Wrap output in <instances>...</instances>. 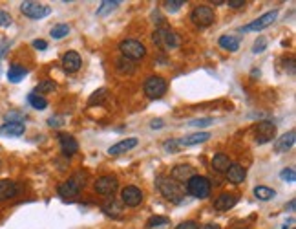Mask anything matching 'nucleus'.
Listing matches in <instances>:
<instances>
[{
	"mask_svg": "<svg viewBox=\"0 0 296 229\" xmlns=\"http://www.w3.org/2000/svg\"><path fill=\"white\" fill-rule=\"evenodd\" d=\"M254 196L258 198V200L267 202V200H271V198H274L276 193H274V189L265 187V185H260V187L254 189Z\"/></svg>",
	"mask_w": 296,
	"mask_h": 229,
	"instance_id": "a878e982",
	"label": "nucleus"
},
{
	"mask_svg": "<svg viewBox=\"0 0 296 229\" xmlns=\"http://www.w3.org/2000/svg\"><path fill=\"white\" fill-rule=\"evenodd\" d=\"M245 176H247V171H245V167H241L240 163H230L227 171V178L228 181H232V183H243L245 181Z\"/></svg>",
	"mask_w": 296,
	"mask_h": 229,
	"instance_id": "aec40b11",
	"label": "nucleus"
},
{
	"mask_svg": "<svg viewBox=\"0 0 296 229\" xmlns=\"http://www.w3.org/2000/svg\"><path fill=\"white\" fill-rule=\"evenodd\" d=\"M198 229H221L218 224H205V226H201V228H198Z\"/></svg>",
	"mask_w": 296,
	"mask_h": 229,
	"instance_id": "a18cd8bd",
	"label": "nucleus"
},
{
	"mask_svg": "<svg viewBox=\"0 0 296 229\" xmlns=\"http://www.w3.org/2000/svg\"><path fill=\"white\" fill-rule=\"evenodd\" d=\"M256 143H269V141H273L276 138V125L274 123H271V121H260L258 125H256Z\"/></svg>",
	"mask_w": 296,
	"mask_h": 229,
	"instance_id": "6e6552de",
	"label": "nucleus"
},
{
	"mask_svg": "<svg viewBox=\"0 0 296 229\" xmlns=\"http://www.w3.org/2000/svg\"><path fill=\"white\" fill-rule=\"evenodd\" d=\"M181 6H185V2H183V0H168V2H165V9L166 11H170V13L181 9Z\"/></svg>",
	"mask_w": 296,
	"mask_h": 229,
	"instance_id": "72a5a7b5",
	"label": "nucleus"
},
{
	"mask_svg": "<svg viewBox=\"0 0 296 229\" xmlns=\"http://www.w3.org/2000/svg\"><path fill=\"white\" fill-rule=\"evenodd\" d=\"M163 149H165L166 153H178L179 141H178V139H172V141H165V143H163Z\"/></svg>",
	"mask_w": 296,
	"mask_h": 229,
	"instance_id": "58836bf2",
	"label": "nucleus"
},
{
	"mask_svg": "<svg viewBox=\"0 0 296 229\" xmlns=\"http://www.w3.org/2000/svg\"><path fill=\"white\" fill-rule=\"evenodd\" d=\"M240 202V195L238 193H223L216 198L214 202V207L218 209V211H228V209H232Z\"/></svg>",
	"mask_w": 296,
	"mask_h": 229,
	"instance_id": "f8f14e48",
	"label": "nucleus"
},
{
	"mask_svg": "<svg viewBox=\"0 0 296 229\" xmlns=\"http://www.w3.org/2000/svg\"><path fill=\"white\" fill-rule=\"evenodd\" d=\"M21 11L29 19H35V21H41L44 17H48L51 13V7L46 6V4H41V2H31V0H26L21 4Z\"/></svg>",
	"mask_w": 296,
	"mask_h": 229,
	"instance_id": "0eeeda50",
	"label": "nucleus"
},
{
	"mask_svg": "<svg viewBox=\"0 0 296 229\" xmlns=\"http://www.w3.org/2000/svg\"><path fill=\"white\" fill-rule=\"evenodd\" d=\"M265 48H267V39H265V37H260V39L254 42V46H252V51H254V53H262Z\"/></svg>",
	"mask_w": 296,
	"mask_h": 229,
	"instance_id": "e433bc0d",
	"label": "nucleus"
},
{
	"mask_svg": "<svg viewBox=\"0 0 296 229\" xmlns=\"http://www.w3.org/2000/svg\"><path fill=\"white\" fill-rule=\"evenodd\" d=\"M104 99H106V88H101V90L93 92V96L90 98V104H93V103H103Z\"/></svg>",
	"mask_w": 296,
	"mask_h": 229,
	"instance_id": "c9c22d12",
	"label": "nucleus"
},
{
	"mask_svg": "<svg viewBox=\"0 0 296 229\" xmlns=\"http://www.w3.org/2000/svg\"><path fill=\"white\" fill-rule=\"evenodd\" d=\"M210 138L208 132H198V134H190V136H185V138L178 139L179 147H190V145H198V143H203Z\"/></svg>",
	"mask_w": 296,
	"mask_h": 229,
	"instance_id": "412c9836",
	"label": "nucleus"
},
{
	"mask_svg": "<svg viewBox=\"0 0 296 229\" xmlns=\"http://www.w3.org/2000/svg\"><path fill=\"white\" fill-rule=\"evenodd\" d=\"M194 176V167L190 165H176L170 173V178L174 181H188Z\"/></svg>",
	"mask_w": 296,
	"mask_h": 229,
	"instance_id": "6ab92c4d",
	"label": "nucleus"
},
{
	"mask_svg": "<svg viewBox=\"0 0 296 229\" xmlns=\"http://www.w3.org/2000/svg\"><path fill=\"white\" fill-rule=\"evenodd\" d=\"M104 211H106V215H114V216H119V213H121V207H119L117 204H114V202H112V204H106V205H104Z\"/></svg>",
	"mask_w": 296,
	"mask_h": 229,
	"instance_id": "4c0bfd02",
	"label": "nucleus"
},
{
	"mask_svg": "<svg viewBox=\"0 0 296 229\" xmlns=\"http://www.w3.org/2000/svg\"><path fill=\"white\" fill-rule=\"evenodd\" d=\"M158 187H159V191L163 193V196H165V198H168V200L181 202V198H183V191H181V187H179V183H178V181H174L172 178L159 176V178H158Z\"/></svg>",
	"mask_w": 296,
	"mask_h": 229,
	"instance_id": "7ed1b4c3",
	"label": "nucleus"
},
{
	"mask_svg": "<svg viewBox=\"0 0 296 229\" xmlns=\"http://www.w3.org/2000/svg\"><path fill=\"white\" fill-rule=\"evenodd\" d=\"M48 123H49V127H61L62 125L61 119H59V118H49Z\"/></svg>",
	"mask_w": 296,
	"mask_h": 229,
	"instance_id": "c03bdc74",
	"label": "nucleus"
},
{
	"mask_svg": "<svg viewBox=\"0 0 296 229\" xmlns=\"http://www.w3.org/2000/svg\"><path fill=\"white\" fill-rule=\"evenodd\" d=\"M295 205H296V200H295V198H293V200L289 202V205H287V209H289V211H295Z\"/></svg>",
	"mask_w": 296,
	"mask_h": 229,
	"instance_id": "de8ad7c7",
	"label": "nucleus"
},
{
	"mask_svg": "<svg viewBox=\"0 0 296 229\" xmlns=\"http://www.w3.org/2000/svg\"><path fill=\"white\" fill-rule=\"evenodd\" d=\"M68 33H69L68 24H57V26H53V28H51V31H49V35H51L53 39H57V41H59V39H64Z\"/></svg>",
	"mask_w": 296,
	"mask_h": 229,
	"instance_id": "c85d7f7f",
	"label": "nucleus"
},
{
	"mask_svg": "<svg viewBox=\"0 0 296 229\" xmlns=\"http://www.w3.org/2000/svg\"><path fill=\"white\" fill-rule=\"evenodd\" d=\"M81 64H83V59H81V55H79L77 51H68V53H64V57H62V66H64V70H66L68 74L79 72Z\"/></svg>",
	"mask_w": 296,
	"mask_h": 229,
	"instance_id": "ddd939ff",
	"label": "nucleus"
},
{
	"mask_svg": "<svg viewBox=\"0 0 296 229\" xmlns=\"http://www.w3.org/2000/svg\"><path fill=\"white\" fill-rule=\"evenodd\" d=\"M117 6H119L117 0H114V2H112V0H104L103 4H101V7L97 9V15H106L108 11H114Z\"/></svg>",
	"mask_w": 296,
	"mask_h": 229,
	"instance_id": "c756f323",
	"label": "nucleus"
},
{
	"mask_svg": "<svg viewBox=\"0 0 296 229\" xmlns=\"http://www.w3.org/2000/svg\"><path fill=\"white\" fill-rule=\"evenodd\" d=\"M81 185H84V183L75 181L71 178V180L64 181V183L59 185V195H61L62 198H75V196H79V193H81Z\"/></svg>",
	"mask_w": 296,
	"mask_h": 229,
	"instance_id": "4468645a",
	"label": "nucleus"
},
{
	"mask_svg": "<svg viewBox=\"0 0 296 229\" xmlns=\"http://www.w3.org/2000/svg\"><path fill=\"white\" fill-rule=\"evenodd\" d=\"M220 46L223 50H228V51H238L240 50V41L236 39L234 35H221Z\"/></svg>",
	"mask_w": 296,
	"mask_h": 229,
	"instance_id": "393cba45",
	"label": "nucleus"
},
{
	"mask_svg": "<svg viewBox=\"0 0 296 229\" xmlns=\"http://www.w3.org/2000/svg\"><path fill=\"white\" fill-rule=\"evenodd\" d=\"M228 167H230V160H228L227 154L218 153L212 158V169L216 171V173H227Z\"/></svg>",
	"mask_w": 296,
	"mask_h": 229,
	"instance_id": "5701e85b",
	"label": "nucleus"
},
{
	"mask_svg": "<svg viewBox=\"0 0 296 229\" xmlns=\"http://www.w3.org/2000/svg\"><path fill=\"white\" fill-rule=\"evenodd\" d=\"M152 39H154V42L158 44L159 48H165V50H174L179 46V39L178 35L174 33L170 28H159L154 31V35H152Z\"/></svg>",
	"mask_w": 296,
	"mask_h": 229,
	"instance_id": "20e7f679",
	"label": "nucleus"
},
{
	"mask_svg": "<svg viewBox=\"0 0 296 229\" xmlns=\"http://www.w3.org/2000/svg\"><path fill=\"white\" fill-rule=\"evenodd\" d=\"M13 24V19H11V15L4 11V9H0V28H9Z\"/></svg>",
	"mask_w": 296,
	"mask_h": 229,
	"instance_id": "f704fd0d",
	"label": "nucleus"
},
{
	"mask_svg": "<svg viewBox=\"0 0 296 229\" xmlns=\"http://www.w3.org/2000/svg\"><path fill=\"white\" fill-rule=\"evenodd\" d=\"M176 229H198V224L194 222V220H186V222L179 224Z\"/></svg>",
	"mask_w": 296,
	"mask_h": 229,
	"instance_id": "a19ab883",
	"label": "nucleus"
},
{
	"mask_svg": "<svg viewBox=\"0 0 296 229\" xmlns=\"http://www.w3.org/2000/svg\"><path fill=\"white\" fill-rule=\"evenodd\" d=\"M137 138H126V139H121L119 143H115V145H112L110 149H108V154L110 156H119V154H124L128 153L130 149H134V147H137Z\"/></svg>",
	"mask_w": 296,
	"mask_h": 229,
	"instance_id": "dca6fc26",
	"label": "nucleus"
},
{
	"mask_svg": "<svg viewBox=\"0 0 296 229\" xmlns=\"http://www.w3.org/2000/svg\"><path fill=\"white\" fill-rule=\"evenodd\" d=\"M26 76H28V70L24 68L22 64L15 63L9 66V70H7V79H9L11 83H19V81H22Z\"/></svg>",
	"mask_w": 296,
	"mask_h": 229,
	"instance_id": "4be33fe9",
	"label": "nucleus"
},
{
	"mask_svg": "<svg viewBox=\"0 0 296 229\" xmlns=\"http://www.w3.org/2000/svg\"><path fill=\"white\" fill-rule=\"evenodd\" d=\"M159 127H163V121L161 119H154L152 121V128H159Z\"/></svg>",
	"mask_w": 296,
	"mask_h": 229,
	"instance_id": "49530a36",
	"label": "nucleus"
},
{
	"mask_svg": "<svg viewBox=\"0 0 296 229\" xmlns=\"http://www.w3.org/2000/svg\"><path fill=\"white\" fill-rule=\"evenodd\" d=\"M28 101L33 108H37V110H44V108L48 106V101L42 98V96H39V94H35V92H31L28 96Z\"/></svg>",
	"mask_w": 296,
	"mask_h": 229,
	"instance_id": "bb28decb",
	"label": "nucleus"
},
{
	"mask_svg": "<svg viewBox=\"0 0 296 229\" xmlns=\"http://www.w3.org/2000/svg\"><path fill=\"white\" fill-rule=\"evenodd\" d=\"M214 121L210 118H203V119H194L190 125L192 127H208V125H212Z\"/></svg>",
	"mask_w": 296,
	"mask_h": 229,
	"instance_id": "ea45409f",
	"label": "nucleus"
},
{
	"mask_svg": "<svg viewBox=\"0 0 296 229\" xmlns=\"http://www.w3.org/2000/svg\"><path fill=\"white\" fill-rule=\"evenodd\" d=\"M117 68L119 72H123V74H134V66H132V61H128V59H121V61H117Z\"/></svg>",
	"mask_w": 296,
	"mask_h": 229,
	"instance_id": "473e14b6",
	"label": "nucleus"
},
{
	"mask_svg": "<svg viewBox=\"0 0 296 229\" xmlns=\"http://www.w3.org/2000/svg\"><path fill=\"white\" fill-rule=\"evenodd\" d=\"M276 17H278V9H273V11L262 15V17H258L256 21H252L250 24H247V26H243L241 31H245V33H247V31H260V29L271 26V24L276 21Z\"/></svg>",
	"mask_w": 296,
	"mask_h": 229,
	"instance_id": "1a4fd4ad",
	"label": "nucleus"
},
{
	"mask_svg": "<svg viewBox=\"0 0 296 229\" xmlns=\"http://www.w3.org/2000/svg\"><path fill=\"white\" fill-rule=\"evenodd\" d=\"M190 21L200 28H207V26L214 24L216 15H214V9L210 6H196L190 13Z\"/></svg>",
	"mask_w": 296,
	"mask_h": 229,
	"instance_id": "39448f33",
	"label": "nucleus"
},
{
	"mask_svg": "<svg viewBox=\"0 0 296 229\" xmlns=\"http://www.w3.org/2000/svg\"><path fill=\"white\" fill-rule=\"evenodd\" d=\"M19 195V185L11 180H0V202L11 200Z\"/></svg>",
	"mask_w": 296,
	"mask_h": 229,
	"instance_id": "f3484780",
	"label": "nucleus"
},
{
	"mask_svg": "<svg viewBox=\"0 0 296 229\" xmlns=\"http://www.w3.org/2000/svg\"><path fill=\"white\" fill-rule=\"evenodd\" d=\"M295 139H296V132H295V130H289L287 134H283L282 138H276V141H274V151H276L278 154L287 153L291 147L295 145Z\"/></svg>",
	"mask_w": 296,
	"mask_h": 229,
	"instance_id": "2eb2a0df",
	"label": "nucleus"
},
{
	"mask_svg": "<svg viewBox=\"0 0 296 229\" xmlns=\"http://www.w3.org/2000/svg\"><path fill=\"white\" fill-rule=\"evenodd\" d=\"M186 191L194 196V198H207L210 195V181L205 176L194 174L190 180L186 181Z\"/></svg>",
	"mask_w": 296,
	"mask_h": 229,
	"instance_id": "f257e3e1",
	"label": "nucleus"
},
{
	"mask_svg": "<svg viewBox=\"0 0 296 229\" xmlns=\"http://www.w3.org/2000/svg\"><path fill=\"white\" fill-rule=\"evenodd\" d=\"M119 50H121L124 59H128V61H136V59H141V57L146 55L145 44L136 41V39H126V41H123L119 44Z\"/></svg>",
	"mask_w": 296,
	"mask_h": 229,
	"instance_id": "f03ea898",
	"label": "nucleus"
},
{
	"mask_svg": "<svg viewBox=\"0 0 296 229\" xmlns=\"http://www.w3.org/2000/svg\"><path fill=\"white\" fill-rule=\"evenodd\" d=\"M280 178H282L283 181H289V183H293V181L296 180V171L293 169V167H287V169H283L282 173H280Z\"/></svg>",
	"mask_w": 296,
	"mask_h": 229,
	"instance_id": "2f4dec72",
	"label": "nucleus"
},
{
	"mask_svg": "<svg viewBox=\"0 0 296 229\" xmlns=\"http://www.w3.org/2000/svg\"><path fill=\"white\" fill-rule=\"evenodd\" d=\"M166 88H168V86H166V81L161 76H152L145 81V94H146V98H150V99L163 98L166 94Z\"/></svg>",
	"mask_w": 296,
	"mask_h": 229,
	"instance_id": "423d86ee",
	"label": "nucleus"
},
{
	"mask_svg": "<svg viewBox=\"0 0 296 229\" xmlns=\"http://www.w3.org/2000/svg\"><path fill=\"white\" fill-rule=\"evenodd\" d=\"M33 48L35 50H46L48 48V42L42 41V39H37V41H33Z\"/></svg>",
	"mask_w": 296,
	"mask_h": 229,
	"instance_id": "79ce46f5",
	"label": "nucleus"
},
{
	"mask_svg": "<svg viewBox=\"0 0 296 229\" xmlns=\"http://www.w3.org/2000/svg\"><path fill=\"white\" fill-rule=\"evenodd\" d=\"M55 88H57L55 81H51V79H44V81H41V83H39L37 90H35V94H39V96H42V94H51Z\"/></svg>",
	"mask_w": 296,
	"mask_h": 229,
	"instance_id": "cd10ccee",
	"label": "nucleus"
},
{
	"mask_svg": "<svg viewBox=\"0 0 296 229\" xmlns=\"http://www.w3.org/2000/svg\"><path fill=\"white\" fill-rule=\"evenodd\" d=\"M121 198H123L124 205H128V207H137L139 204L143 202V191L139 187H136V185H128V187L123 189Z\"/></svg>",
	"mask_w": 296,
	"mask_h": 229,
	"instance_id": "9d476101",
	"label": "nucleus"
},
{
	"mask_svg": "<svg viewBox=\"0 0 296 229\" xmlns=\"http://www.w3.org/2000/svg\"><path fill=\"white\" fill-rule=\"evenodd\" d=\"M26 130L24 123H4L0 127V134H6V136H22Z\"/></svg>",
	"mask_w": 296,
	"mask_h": 229,
	"instance_id": "b1692460",
	"label": "nucleus"
},
{
	"mask_svg": "<svg viewBox=\"0 0 296 229\" xmlns=\"http://www.w3.org/2000/svg\"><path fill=\"white\" fill-rule=\"evenodd\" d=\"M115 189H117V180L114 176H101L95 181V191L99 195L110 196L115 193Z\"/></svg>",
	"mask_w": 296,
	"mask_h": 229,
	"instance_id": "9b49d317",
	"label": "nucleus"
},
{
	"mask_svg": "<svg viewBox=\"0 0 296 229\" xmlns=\"http://www.w3.org/2000/svg\"><path fill=\"white\" fill-rule=\"evenodd\" d=\"M227 6H230V7H234V9H238V7L245 6V0H228Z\"/></svg>",
	"mask_w": 296,
	"mask_h": 229,
	"instance_id": "37998d69",
	"label": "nucleus"
},
{
	"mask_svg": "<svg viewBox=\"0 0 296 229\" xmlns=\"http://www.w3.org/2000/svg\"><path fill=\"white\" fill-rule=\"evenodd\" d=\"M59 141H61V149L66 156H73L79 151V143L73 136L69 134H59Z\"/></svg>",
	"mask_w": 296,
	"mask_h": 229,
	"instance_id": "a211bd4d",
	"label": "nucleus"
},
{
	"mask_svg": "<svg viewBox=\"0 0 296 229\" xmlns=\"http://www.w3.org/2000/svg\"><path fill=\"white\" fill-rule=\"evenodd\" d=\"M170 224V218L168 216H152L150 220L146 222L148 228H158V226H168Z\"/></svg>",
	"mask_w": 296,
	"mask_h": 229,
	"instance_id": "7c9ffc66",
	"label": "nucleus"
}]
</instances>
